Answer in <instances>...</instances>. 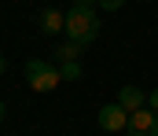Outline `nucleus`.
<instances>
[{
  "label": "nucleus",
  "mask_w": 158,
  "mask_h": 136,
  "mask_svg": "<svg viewBox=\"0 0 158 136\" xmlns=\"http://www.w3.org/2000/svg\"><path fill=\"white\" fill-rule=\"evenodd\" d=\"M63 33H70V41L92 44V41L99 37V15H96V7H92V4H74V7L66 11V30H63Z\"/></svg>",
  "instance_id": "f257e3e1"
},
{
  "label": "nucleus",
  "mask_w": 158,
  "mask_h": 136,
  "mask_svg": "<svg viewBox=\"0 0 158 136\" xmlns=\"http://www.w3.org/2000/svg\"><path fill=\"white\" fill-rule=\"evenodd\" d=\"M26 81L33 92H55L63 74H59V66H52L44 59H26Z\"/></svg>",
  "instance_id": "f03ea898"
},
{
  "label": "nucleus",
  "mask_w": 158,
  "mask_h": 136,
  "mask_svg": "<svg viewBox=\"0 0 158 136\" xmlns=\"http://www.w3.org/2000/svg\"><path fill=\"white\" fill-rule=\"evenodd\" d=\"M129 136H158V114L151 107H140L129 114Z\"/></svg>",
  "instance_id": "7ed1b4c3"
},
{
  "label": "nucleus",
  "mask_w": 158,
  "mask_h": 136,
  "mask_svg": "<svg viewBox=\"0 0 158 136\" xmlns=\"http://www.w3.org/2000/svg\"><path fill=\"white\" fill-rule=\"evenodd\" d=\"M99 129H107V133H121V129H129V110H125L121 103H107V107H99Z\"/></svg>",
  "instance_id": "20e7f679"
},
{
  "label": "nucleus",
  "mask_w": 158,
  "mask_h": 136,
  "mask_svg": "<svg viewBox=\"0 0 158 136\" xmlns=\"http://www.w3.org/2000/svg\"><path fill=\"white\" fill-rule=\"evenodd\" d=\"M37 26H40V33H48V37L63 33V30H66V11H59V7H44V11L37 15Z\"/></svg>",
  "instance_id": "39448f33"
},
{
  "label": "nucleus",
  "mask_w": 158,
  "mask_h": 136,
  "mask_svg": "<svg viewBox=\"0 0 158 136\" xmlns=\"http://www.w3.org/2000/svg\"><path fill=\"white\" fill-rule=\"evenodd\" d=\"M118 103L132 114V110H140V107H147V96L136 89V85H125V89H118Z\"/></svg>",
  "instance_id": "423d86ee"
},
{
  "label": "nucleus",
  "mask_w": 158,
  "mask_h": 136,
  "mask_svg": "<svg viewBox=\"0 0 158 136\" xmlns=\"http://www.w3.org/2000/svg\"><path fill=\"white\" fill-rule=\"evenodd\" d=\"M59 74H63V81H77L81 77V63L77 59H59Z\"/></svg>",
  "instance_id": "0eeeda50"
},
{
  "label": "nucleus",
  "mask_w": 158,
  "mask_h": 136,
  "mask_svg": "<svg viewBox=\"0 0 158 136\" xmlns=\"http://www.w3.org/2000/svg\"><path fill=\"white\" fill-rule=\"evenodd\" d=\"M81 52H85V44H81V41H70V44H59V48H55V59H77Z\"/></svg>",
  "instance_id": "6e6552de"
},
{
  "label": "nucleus",
  "mask_w": 158,
  "mask_h": 136,
  "mask_svg": "<svg viewBox=\"0 0 158 136\" xmlns=\"http://www.w3.org/2000/svg\"><path fill=\"white\" fill-rule=\"evenodd\" d=\"M121 4H125V0H99V7H103V11H118Z\"/></svg>",
  "instance_id": "1a4fd4ad"
},
{
  "label": "nucleus",
  "mask_w": 158,
  "mask_h": 136,
  "mask_svg": "<svg viewBox=\"0 0 158 136\" xmlns=\"http://www.w3.org/2000/svg\"><path fill=\"white\" fill-rule=\"evenodd\" d=\"M147 107H151V110H155V114H158V89L151 92V96H147Z\"/></svg>",
  "instance_id": "9d476101"
},
{
  "label": "nucleus",
  "mask_w": 158,
  "mask_h": 136,
  "mask_svg": "<svg viewBox=\"0 0 158 136\" xmlns=\"http://www.w3.org/2000/svg\"><path fill=\"white\" fill-rule=\"evenodd\" d=\"M4 70H7V59H4V55H0V74H4Z\"/></svg>",
  "instance_id": "9b49d317"
},
{
  "label": "nucleus",
  "mask_w": 158,
  "mask_h": 136,
  "mask_svg": "<svg viewBox=\"0 0 158 136\" xmlns=\"http://www.w3.org/2000/svg\"><path fill=\"white\" fill-rule=\"evenodd\" d=\"M77 4H92V7H96V4H99V0H77Z\"/></svg>",
  "instance_id": "f8f14e48"
},
{
  "label": "nucleus",
  "mask_w": 158,
  "mask_h": 136,
  "mask_svg": "<svg viewBox=\"0 0 158 136\" xmlns=\"http://www.w3.org/2000/svg\"><path fill=\"white\" fill-rule=\"evenodd\" d=\"M0 122H4V103H0Z\"/></svg>",
  "instance_id": "ddd939ff"
}]
</instances>
